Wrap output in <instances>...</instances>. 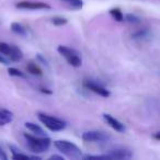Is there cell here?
Here are the masks:
<instances>
[{"label": "cell", "instance_id": "obj_1", "mask_svg": "<svg viewBox=\"0 0 160 160\" xmlns=\"http://www.w3.org/2000/svg\"><path fill=\"white\" fill-rule=\"evenodd\" d=\"M24 138L27 140V144L29 149L32 152L35 153H42L48 150L49 146L52 144L51 138L47 136H38V135H31V134H24Z\"/></svg>", "mask_w": 160, "mask_h": 160}, {"label": "cell", "instance_id": "obj_2", "mask_svg": "<svg viewBox=\"0 0 160 160\" xmlns=\"http://www.w3.org/2000/svg\"><path fill=\"white\" fill-rule=\"evenodd\" d=\"M54 146L59 152L65 155L66 157L71 158V159H79L82 158V151L79 147L73 142H69V140H55L54 142Z\"/></svg>", "mask_w": 160, "mask_h": 160}, {"label": "cell", "instance_id": "obj_3", "mask_svg": "<svg viewBox=\"0 0 160 160\" xmlns=\"http://www.w3.org/2000/svg\"><path fill=\"white\" fill-rule=\"evenodd\" d=\"M38 118L40 120V122L52 132H60L62 129H65V127L67 126V123L64 120L48 115V114L42 113V112L38 113Z\"/></svg>", "mask_w": 160, "mask_h": 160}, {"label": "cell", "instance_id": "obj_4", "mask_svg": "<svg viewBox=\"0 0 160 160\" xmlns=\"http://www.w3.org/2000/svg\"><path fill=\"white\" fill-rule=\"evenodd\" d=\"M57 52L67 60L70 66L78 68L82 65V59L80 57V55L75 51V49L70 48L68 46H65V45H59L57 47Z\"/></svg>", "mask_w": 160, "mask_h": 160}, {"label": "cell", "instance_id": "obj_5", "mask_svg": "<svg viewBox=\"0 0 160 160\" xmlns=\"http://www.w3.org/2000/svg\"><path fill=\"white\" fill-rule=\"evenodd\" d=\"M16 8L23 10H49L51 6L47 5L42 1H28V0H23V1H19L16 3Z\"/></svg>", "mask_w": 160, "mask_h": 160}, {"label": "cell", "instance_id": "obj_6", "mask_svg": "<svg viewBox=\"0 0 160 160\" xmlns=\"http://www.w3.org/2000/svg\"><path fill=\"white\" fill-rule=\"evenodd\" d=\"M85 142H107L108 139H110V136L108 135L104 132H100V131H89V132H85L81 135Z\"/></svg>", "mask_w": 160, "mask_h": 160}, {"label": "cell", "instance_id": "obj_7", "mask_svg": "<svg viewBox=\"0 0 160 160\" xmlns=\"http://www.w3.org/2000/svg\"><path fill=\"white\" fill-rule=\"evenodd\" d=\"M83 87H85L86 89L92 91L93 93L102 97V98H109L110 94H111L108 89H105L104 87L98 85V83L93 82V81H91V80H85V81H83Z\"/></svg>", "mask_w": 160, "mask_h": 160}, {"label": "cell", "instance_id": "obj_8", "mask_svg": "<svg viewBox=\"0 0 160 160\" xmlns=\"http://www.w3.org/2000/svg\"><path fill=\"white\" fill-rule=\"evenodd\" d=\"M103 118L104 121L114 129V131L118 132V133H123L125 131V126L123 123H121L118 120H116L115 118L111 115V114H108V113H104L103 114Z\"/></svg>", "mask_w": 160, "mask_h": 160}, {"label": "cell", "instance_id": "obj_9", "mask_svg": "<svg viewBox=\"0 0 160 160\" xmlns=\"http://www.w3.org/2000/svg\"><path fill=\"white\" fill-rule=\"evenodd\" d=\"M108 155L110 156L111 159L122 160V159H129V158H132L133 153H132L131 150H127V149H124V148H118V149L111 150Z\"/></svg>", "mask_w": 160, "mask_h": 160}, {"label": "cell", "instance_id": "obj_10", "mask_svg": "<svg viewBox=\"0 0 160 160\" xmlns=\"http://www.w3.org/2000/svg\"><path fill=\"white\" fill-rule=\"evenodd\" d=\"M13 113L7 109H0V126L7 125L13 121Z\"/></svg>", "mask_w": 160, "mask_h": 160}, {"label": "cell", "instance_id": "obj_11", "mask_svg": "<svg viewBox=\"0 0 160 160\" xmlns=\"http://www.w3.org/2000/svg\"><path fill=\"white\" fill-rule=\"evenodd\" d=\"M23 58V53L19 47H17L16 45H12L11 53H10L9 59L10 62H21Z\"/></svg>", "mask_w": 160, "mask_h": 160}, {"label": "cell", "instance_id": "obj_12", "mask_svg": "<svg viewBox=\"0 0 160 160\" xmlns=\"http://www.w3.org/2000/svg\"><path fill=\"white\" fill-rule=\"evenodd\" d=\"M25 127H27L29 131H31L34 135H38V136H46V133L44 132V129L42 128L41 126L38 125L34 124V123H31V122H27L25 123Z\"/></svg>", "mask_w": 160, "mask_h": 160}, {"label": "cell", "instance_id": "obj_13", "mask_svg": "<svg viewBox=\"0 0 160 160\" xmlns=\"http://www.w3.org/2000/svg\"><path fill=\"white\" fill-rule=\"evenodd\" d=\"M27 70H28V72H30L31 75H34V76H42L43 75L42 69H41L36 64H34V62H29V64H28Z\"/></svg>", "mask_w": 160, "mask_h": 160}, {"label": "cell", "instance_id": "obj_14", "mask_svg": "<svg viewBox=\"0 0 160 160\" xmlns=\"http://www.w3.org/2000/svg\"><path fill=\"white\" fill-rule=\"evenodd\" d=\"M110 14L118 22H123L124 21V14H123L122 10L120 8H113V9H111L110 10Z\"/></svg>", "mask_w": 160, "mask_h": 160}, {"label": "cell", "instance_id": "obj_15", "mask_svg": "<svg viewBox=\"0 0 160 160\" xmlns=\"http://www.w3.org/2000/svg\"><path fill=\"white\" fill-rule=\"evenodd\" d=\"M62 2L66 3L68 7H70L71 9L80 10L83 7L82 0H62Z\"/></svg>", "mask_w": 160, "mask_h": 160}, {"label": "cell", "instance_id": "obj_16", "mask_svg": "<svg viewBox=\"0 0 160 160\" xmlns=\"http://www.w3.org/2000/svg\"><path fill=\"white\" fill-rule=\"evenodd\" d=\"M11 31L16 34H19V35H27V29L18 22L11 23Z\"/></svg>", "mask_w": 160, "mask_h": 160}, {"label": "cell", "instance_id": "obj_17", "mask_svg": "<svg viewBox=\"0 0 160 160\" xmlns=\"http://www.w3.org/2000/svg\"><path fill=\"white\" fill-rule=\"evenodd\" d=\"M11 48H12V45H9L5 42H0V53L3 54L5 56H7L9 58L10 53H11Z\"/></svg>", "mask_w": 160, "mask_h": 160}, {"label": "cell", "instance_id": "obj_18", "mask_svg": "<svg viewBox=\"0 0 160 160\" xmlns=\"http://www.w3.org/2000/svg\"><path fill=\"white\" fill-rule=\"evenodd\" d=\"M149 31L147 29H142V30H138L136 31L135 33L132 34V38H135V40H140V38H144L148 35Z\"/></svg>", "mask_w": 160, "mask_h": 160}, {"label": "cell", "instance_id": "obj_19", "mask_svg": "<svg viewBox=\"0 0 160 160\" xmlns=\"http://www.w3.org/2000/svg\"><path fill=\"white\" fill-rule=\"evenodd\" d=\"M82 159L86 160H91V159H96V160H108L111 159L109 155H87V156H82Z\"/></svg>", "mask_w": 160, "mask_h": 160}, {"label": "cell", "instance_id": "obj_20", "mask_svg": "<svg viewBox=\"0 0 160 160\" xmlns=\"http://www.w3.org/2000/svg\"><path fill=\"white\" fill-rule=\"evenodd\" d=\"M124 21H126V22H128V23H132V24H137V23L140 22V19L138 18L137 16H135V14L128 13L124 17Z\"/></svg>", "mask_w": 160, "mask_h": 160}, {"label": "cell", "instance_id": "obj_21", "mask_svg": "<svg viewBox=\"0 0 160 160\" xmlns=\"http://www.w3.org/2000/svg\"><path fill=\"white\" fill-rule=\"evenodd\" d=\"M52 23L54 25H57V27H62V25H65L68 23V20L66 18H62V17H54L52 19Z\"/></svg>", "mask_w": 160, "mask_h": 160}, {"label": "cell", "instance_id": "obj_22", "mask_svg": "<svg viewBox=\"0 0 160 160\" xmlns=\"http://www.w3.org/2000/svg\"><path fill=\"white\" fill-rule=\"evenodd\" d=\"M8 72H9L10 76H13V77H19V78H25V75L22 72L21 70L17 68H13V67H10L8 68Z\"/></svg>", "mask_w": 160, "mask_h": 160}, {"label": "cell", "instance_id": "obj_23", "mask_svg": "<svg viewBox=\"0 0 160 160\" xmlns=\"http://www.w3.org/2000/svg\"><path fill=\"white\" fill-rule=\"evenodd\" d=\"M0 64H3L6 65V66H8V65L10 64V59L7 57V56H5L3 54L0 53Z\"/></svg>", "mask_w": 160, "mask_h": 160}, {"label": "cell", "instance_id": "obj_24", "mask_svg": "<svg viewBox=\"0 0 160 160\" xmlns=\"http://www.w3.org/2000/svg\"><path fill=\"white\" fill-rule=\"evenodd\" d=\"M8 159V156L6 155V152L3 151V149L0 147V160H7Z\"/></svg>", "mask_w": 160, "mask_h": 160}, {"label": "cell", "instance_id": "obj_25", "mask_svg": "<svg viewBox=\"0 0 160 160\" xmlns=\"http://www.w3.org/2000/svg\"><path fill=\"white\" fill-rule=\"evenodd\" d=\"M49 159L51 160H54V159H57V160H64V157H62V156H57V155H53L49 157Z\"/></svg>", "mask_w": 160, "mask_h": 160}, {"label": "cell", "instance_id": "obj_26", "mask_svg": "<svg viewBox=\"0 0 160 160\" xmlns=\"http://www.w3.org/2000/svg\"><path fill=\"white\" fill-rule=\"evenodd\" d=\"M40 91L43 92V93H47V94H52V93H53V91H51V90H48V89H45V88H41Z\"/></svg>", "mask_w": 160, "mask_h": 160}, {"label": "cell", "instance_id": "obj_27", "mask_svg": "<svg viewBox=\"0 0 160 160\" xmlns=\"http://www.w3.org/2000/svg\"><path fill=\"white\" fill-rule=\"evenodd\" d=\"M152 138L153 139H156V140H160V131L159 132H157V133H155L152 135Z\"/></svg>", "mask_w": 160, "mask_h": 160}, {"label": "cell", "instance_id": "obj_28", "mask_svg": "<svg viewBox=\"0 0 160 160\" xmlns=\"http://www.w3.org/2000/svg\"><path fill=\"white\" fill-rule=\"evenodd\" d=\"M38 60H41V62H42L44 65H47L46 59H44V58H43V56H42V55H40V54H38Z\"/></svg>", "mask_w": 160, "mask_h": 160}]
</instances>
